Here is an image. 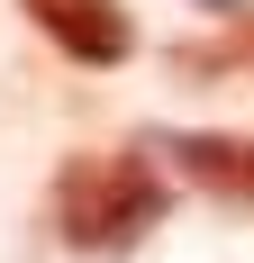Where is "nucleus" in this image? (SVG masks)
Wrapping results in <instances>:
<instances>
[{"instance_id":"obj_1","label":"nucleus","mask_w":254,"mask_h":263,"mask_svg":"<svg viewBox=\"0 0 254 263\" xmlns=\"http://www.w3.org/2000/svg\"><path fill=\"white\" fill-rule=\"evenodd\" d=\"M173 209V182H164V155L154 145H118V155H73L55 173V236L73 254H136V245L164 227Z\"/></svg>"},{"instance_id":"obj_2","label":"nucleus","mask_w":254,"mask_h":263,"mask_svg":"<svg viewBox=\"0 0 254 263\" xmlns=\"http://www.w3.org/2000/svg\"><path fill=\"white\" fill-rule=\"evenodd\" d=\"M154 155H164L173 182L200 191V200L254 209V136H236V127H182V136H154Z\"/></svg>"},{"instance_id":"obj_3","label":"nucleus","mask_w":254,"mask_h":263,"mask_svg":"<svg viewBox=\"0 0 254 263\" xmlns=\"http://www.w3.org/2000/svg\"><path fill=\"white\" fill-rule=\"evenodd\" d=\"M27 18L55 36V54H73V64H127L136 54V18H127L118 0H19Z\"/></svg>"},{"instance_id":"obj_4","label":"nucleus","mask_w":254,"mask_h":263,"mask_svg":"<svg viewBox=\"0 0 254 263\" xmlns=\"http://www.w3.org/2000/svg\"><path fill=\"white\" fill-rule=\"evenodd\" d=\"M245 54H254V18H245Z\"/></svg>"},{"instance_id":"obj_5","label":"nucleus","mask_w":254,"mask_h":263,"mask_svg":"<svg viewBox=\"0 0 254 263\" xmlns=\"http://www.w3.org/2000/svg\"><path fill=\"white\" fill-rule=\"evenodd\" d=\"M209 9H227V0H209Z\"/></svg>"}]
</instances>
